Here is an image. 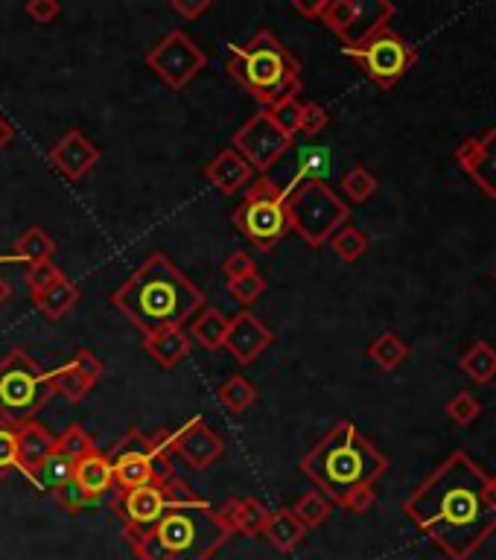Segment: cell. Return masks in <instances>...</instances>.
Instances as JSON below:
<instances>
[{
    "instance_id": "6da1fadb",
    "label": "cell",
    "mask_w": 496,
    "mask_h": 560,
    "mask_svg": "<svg viewBox=\"0 0 496 560\" xmlns=\"http://www.w3.org/2000/svg\"><path fill=\"white\" fill-rule=\"evenodd\" d=\"M403 511L447 558L467 560L496 531V476L459 450L435 467Z\"/></svg>"
},
{
    "instance_id": "d590c367",
    "label": "cell",
    "mask_w": 496,
    "mask_h": 560,
    "mask_svg": "<svg viewBox=\"0 0 496 560\" xmlns=\"http://www.w3.org/2000/svg\"><path fill=\"white\" fill-rule=\"evenodd\" d=\"M330 245H333V251L345 260V263H356L362 254H365V248H368V240H365V234L354 228V225H342L333 237H330Z\"/></svg>"
},
{
    "instance_id": "7bdbcfd3",
    "label": "cell",
    "mask_w": 496,
    "mask_h": 560,
    "mask_svg": "<svg viewBox=\"0 0 496 560\" xmlns=\"http://www.w3.org/2000/svg\"><path fill=\"white\" fill-rule=\"evenodd\" d=\"M222 272L228 275V280L246 278L251 272H257V269H254V257L246 254V251H234V254L222 263Z\"/></svg>"
},
{
    "instance_id": "ac0fdd59",
    "label": "cell",
    "mask_w": 496,
    "mask_h": 560,
    "mask_svg": "<svg viewBox=\"0 0 496 560\" xmlns=\"http://www.w3.org/2000/svg\"><path fill=\"white\" fill-rule=\"evenodd\" d=\"M272 342H275L272 330L254 313H240L237 318H231V324H228L225 348L231 350V356L237 362H243V365L254 362Z\"/></svg>"
},
{
    "instance_id": "f546056e",
    "label": "cell",
    "mask_w": 496,
    "mask_h": 560,
    "mask_svg": "<svg viewBox=\"0 0 496 560\" xmlns=\"http://www.w3.org/2000/svg\"><path fill=\"white\" fill-rule=\"evenodd\" d=\"M228 318L219 313V310H205L193 321L190 327V339H196L205 350H216L225 345V336H228Z\"/></svg>"
},
{
    "instance_id": "e0dca14e",
    "label": "cell",
    "mask_w": 496,
    "mask_h": 560,
    "mask_svg": "<svg viewBox=\"0 0 496 560\" xmlns=\"http://www.w3.org/2000/svg\"><path fill=\"white\" fill-rule=\"evenodd\" d=\"M73 488L79 490V496L88 502H97L103 499L108 490H114V467H111V458L103 450H97V444H91L85 453L76 458V467H73Z\"/></svg>"
},
{
    "instance_id": "30bf717a",
    "label": "cell",
    "mask_w": 496,
    "mask_h": 560,
    "mask_svg": "<svg viewBox=\"0 0 496 560\" xmlns=\"http://www.w3.org/2000/svg\"><path fill=\"white\" fill-rule=\"evenodd\" d=\"M319 18L327 30L342 38V50H354L368 38L389 30L394 6L386 0H324Z\"/></svg>"
},
{
    "instance_id": "f6af8a7d",
    "label": "cell",
    "mask_w": 496,
    "mask_h": 560,
    "mask_svg": "<svg viewBox=\"0 0 496 560\" xmlns=\"http://www.w3.org/2000/svg\"><path fill=\"white\" fill-rule=\"evenodd\" d=\"M73 365L79 368V374L88 380V383L94 385L100 380V374H103V365H100V359L91 353V350H79L76 356H73Z\"/></svg>"
},
{
    "instance_id": "52a82bcc",
    "label": "cell",
    "mask_w": 496,
    "mask_h": 560,
    "mask_svg": "<svg viewBox=\"0 0 496 560\" xmlns=\"http://www.w3.org/2000/svg\"><path fill=\"white\" fill-rule=\"evenodd\" d=\"M231 222L260 251H269L272 245L281 243L289 231V213L281 187L269 175L257 178L254 187H248L246 199L231 213Z\"/></svg>"
},
{
    "instance_id": "836d02e7",
    "label": "cell",
    "mask_w": 496,
    "mask_h": 560,
    "mask_svg": "<svg viewBox=\"0 0 496 560\" xmlns=\"http://www.w3.org/2000/svg\"><path fill=\"white\" fill-rule=\"evenodd\" d=\"M50 385H53V391H59L62 397H68V400H82L85 394H88V388L91 383L79 374V368L68 362V365H62V368H56L53 374H50Z\"/></svg>"
},
{
    "instance_id": "8fae6325",
    "label": "cell",
    "mask_w": 496,
    "mask_h": 560,
    "mask_svg": "<svg viewBox=\"0 0 496 560\" xmlns=\"http://www.w3.org/2000/svg\"><path fill=\"white\" fill-rule=\"evenodd\" d=\"M199 496L181 482H167V485H138V488L117 490V511L126 520V537L143 534L146 528L158 523L170 508L196 502Z\"/></svg>"
},
{
    "instance_id": "9a60e30c",
    "label": "cell",
    "mask_w": 496,
    "mask_h": 560,
    "mask_svg": "<svg viewBox=\"0 0 496 560\" xmlns=\"http://www.w3.org/2000/svg\"><path fill=\"white\" fill-rule=\"evenodd\" d=\"M91 444L94 441L79 426H71L62 438H56L53 450L44 455V461L36 467V488L56 493L59 488L71 485L76 458L85 453Z\"/></svg>"
},
{
    "instance_id": "f35d334b",
    "label": "cell",
    "mask_w": 496,
    "mask_h": 560,
    "mask_svg": "<svg viewBox=\"0 0 496 560\" xmlns=\"http://www.w3.org/2000/svg\"><path fill=\"white\" fill-rule=\"evenodd\" d=\"M444 412H447V418L456 420L459 426H470L473 420L482 415V403L470 391H459V394L450 397V403L444 406Z\"/></svg>"
},
{
    "instance_id": "5bb4252c",
    "label": "cell",
    "mask_w": 496,
    "mask_h": 560,
    "mask_svg": "<svg viewBox=\"0 0 496 560\" xmlns=\"http://www.w3.org/2000/svg\"><path fill=\"white\" fill-rule=\"evenodd\" d=\"M292 138H286L284 132L269 120V114H257L251 117L246 126L234 135V149L246 158V164L257 173H266L286 149Z\"/></svg>"
},
{
    "instance_id": "db71d44e",
    "label": "cell",
    "mask_w": 496,
    "mask_h": 560,
    "mask_svg": "<svg viewBox=\"0 0 496 560\" xmlns=\"http://www.w3.org/2000/svg\"><path fill=\"white\" fill-rule=\"evenodd\" d=\"M494 280H496V272H494Z\"/></svg>"
},
{
    "instance_id": "cb8c5ba5",
    "label": "cell",
    "mask_w": 496,
    "mask_h": 560,
    "mask_svg": "<svg viewBox=\"0 0 496 560\" xmlns=\"http://www.w3.org/2000/svg\"><path fill=\"white\" fill-rule=\"evenodd\" d=\"M143 348L149 350L161 365L173 368L176 362H181L190 353V333L184 327H170L161 333H149L143 339Z\"/></svg>"
},
{
    "instance_id": "ffe728a7",
    "label": "cell",
    "mask_w": 496,
    "mask_h": 560,
    "mask_svg": "<svg viewBox=\"0 0 496 560\" xmlns=\"http://www.w3.org/2000/svg\"><path fill=\"white\" fill-rule=\"evenodd\" d=\"M330 173H333V155H330L327 146H316V143L301 146L298 155H295V170L289 175L286 187H281L284 202L298 187H304V184H310V181H321V184H324V181L330 178Z\"/></svg>"
},
{
    "instance_id": "4dcf8cb0",
    "label": "cell",
    "mask_w": 496,
    "mask_h": 560,
    "mask_svg": "<svg viewBox=\"0 0 496 560\" xmlns=\"http://www.w3.org/2000/svg\"><path fill=\"white\" fill-rule=\"evenodd\" d=\"M368 356H371L383 371H394V368H400V365L409 359V345H406L400 336H394V333H383V336H377V339L368 345Z\"/></svg>"
},
{
    "instance_id": "3957f363",
    "label": "cell",
    "mask_w": 496,
    "mask_h": 560,
    "mask_svg": "<svg viewBox=\"0 0 496 560\" xmlns=\"http://www.w3.org/2000/svg\"><path fill=\"white\" fill-rule=\"evenodd\" d=\"M389 470V458L380 453L351 420L336 423L310 453L301 458V473L336 505L356 488L374 485Z\"/></svg>"
},
{
    "instance_id": "7a4b0ae2",
    "label": "cell",
    "mask_w": 496,
    "mask_h": 560,
    "mask_svg": "<svg viewBox=\"0 0 496 560\" xmlns=\"http://www.w3.org/2000/svg\"><path fill=\"white\" fill-rule=\"evenodd\" d=\"M114 304L138 324L143 333H161L181 327L190 315L205 307L199 286L178 272L164 254H152L141 269L114 292Z\"/></svg>"
},
{
    "instance_id": "ee69618b",
    "label": "cell",
    "mask_w": 496,
    "mask_h": 560,
    "mask_svg": "<svg viewBox=\"0 0 496 560\" xmlns=\"http://www.w3.org/2000/svg\"><path fill=\"white\" fill-rule=\"evenodd\" d=\"M377 502V493H374V488L368 485V488H356V490H351L339 505L345 508V511H351V514H365L371 505Z\"/></svg>"
},
{
    "instance_id": "ba28073f",
    "label": "cell",
    "mask_w": 496,
    "mask_h": 560,
    "mask_svg": "<svg viewBox=\"0 0 496 560\" xmlns=\"http://www.w3.org/2000/svg\"><path fill=\"white\" fill-rule=\"evenodd\" d=\"M111 467H114V490L138 488V485H167L173 482V458H170V441L149 438L143 432H129L114 450H111Z\"/></svg>"
},
{
    "instance_id": "7dc6e473",
    "label": "cell",
    "mask_w": 496,
    "mask_h": 560,
    "mask_svg": "<svg viewBox=\"0 0 496 560\" xmlns=\"http://www.w3.org/2000/svg\"><path fill=\"white\" fill-rule=\"evenodd\" d=\"M476 149H479V138H467L461 143L459 149H456V161L461 164V170H467L470 164H473V158H476Z\"/></svg>"
},
{
    "instance_id": "1f68e13d",
    "label": "cell",
    "mask_w": 496,
    "mask_h": 560,
    "mask_svg": "<svg viewBox=\"0 0 496 560\" xmlns=\"http://www.w3.org/2000/svg\"><path fill=\"white\" fill-rule=\"evenodd\" d=\"M216 397H219V403L231 415H240V412H246L248 406L257 400V388L248 383L246 377H231V380H225V383L219 385Z\"/></svg>"
},
{
    "instance_id": "f5cc1de1",
    "label": "cell",
    "mask_w": 496,
    "mask_h": 560,
    "mask_svg": "<svg viewBox=\"0 0 496 560\" xmlns=\"http://www.w3.org/2000/svg\"><path fill=\"white\" fill-rule=\"evenodd\" d=\"M0 263H18V257H0Z\"/></svg>"
},
{
    "instance_id": "44dd1931",
    "label": "cell",
    "mask_w": 496,
    "mask_h": 560,
    "mask_svg": "<svg viewBox=\"0 0 496 560\" xmlns=\"http://www.w3.org/2000/svg\"><path fill=\"white\" fill-rule=\"evenodd\" d=\"M254 170L246 164V158L237 149H225L213 158L205 167V178L211 181L216 190H222L225 196H234L237 190H243L251 181Z\"/></svg>"
},
{
    "instance_id": "d6a6232c",
    "label": "cell",
    "mask_w": 496,
    "mask_h": 560,
    "mask_svg": "<svg viewBox=\"0 0 496 560\" xmlns=\"http://www.w3.org/2000/svg\"><path fill=\"white\" fill-rule=\"evenodd\" d=\"M289 511L295 514V520L304 525V528H316V525H321L330 517V499L321 490H310Z\"/></svg>"
},
{
    "instance_id": "7c38bea8",
    "label": "cell",
    "mask_w": 496,
    "mask_h": 560,
    "mask_svg": "<svg viewBox=\"0 0 496 560\" xmlns=\"http://www.w3.org/2000/svg\"><path fill=\"white\" fill-rule=\"evenodd\" d=\"M368 79H374L380 88H391L406 70L415 65V50L391 30H383L374 38H368L362 47L345 50Z\"/></svg>"
},
{
    "instance_id": "74e56055",
    "label": "cell",
    "mask_w": 496,
    "mask_h": 560,
    "mask_svg": "<svg viewBox=\"0 0 496 560\" xmlns=\"http://www.w3.org/2000/svg\"><path fill=\"white\" fill-rule=\"evenodd\" d=\"M377 187H380L377 178L368 173L365 167H354V170H348V175L342 178V190L354 202H368L377 193Z\"/></svg>"
},
{
    "instance_id": "277c9868",
    "label": "cell",
    "mask_w": 496,
    "mask_h": 560,
    "mask_svg": "<svg viewBox=\"0 0 496 560\" xmlns=\"http://www.w3.org/2000/svg\"><path fill=\"white\" fill-rule=\"evenodd\" d=\"M231 537L205 499L170 508L152 528L129 537L141 560H211Z\"/></svg>"
},
{
    "instance_id": "4fadbf2b",
    "label": "cell",
    "mask_w": 496,
    "mask_h": 560,
    "mask_svg": "<svg viewBox=\"0 0 496 560\" xmlns=\"http://www.w3.org/2000/svg\"><path fill=\"white\" fill-rule=\"evenodd\" d=\"M205 53L187 38V35L176 30L170 33L149 56H146V65L155 70L170 88H184L199 70L205 68Z\"/></svg>"
},
{
    "instance_id": "8992f818",
    "label": "cell",
    "mask_w": 496,
    "mask_h": 560,
    "mask_svg": "<svg viewBox=\"0 0 496 560\" xmlns=\"http://www.w3.org/2000/svg\"><path fill=\"white\" fill-rule=\"evenodd\" d=\"M53 397L50 374L15 350L0 362V418L3 423H27Z\"/></svg>"
},
{
    "instance_id": "b9f144b4",
    "label": "cell",
    "mask_w": 496,
    "mask_h": 560,
    "mask_svg": "<svg viewBox=\"0 0 496 560\" xmlns=\"http://www.w3.org/2000/svg\"><path fill=\"white\" fill-rule=\"evenodd\" d=\"M327 129V111L316 103H307L304 105V114H301V135H307V138H316L319 132Z\"/></svg>"
},
{
    "instance_id": "5b68a950",
    "label": "cell",
    "mask_w": 496,
    "mask_h": 560,
    "mask_svg": "<svg viewBox=\"0 0 496 560\" xmlns=\"http://www.w3.org/2000/svg\"><path fill=\"white\" fill-rule=\"evenodd\" d=\"M228 70L266 108L292 100L301 91L298 59L269 30H260L248 44H228Z\"/></svg>"
},
{
    "instance_id": "83f0119b",
    "label": "cell",
    "mask_w": 496,
    "mask_h": 560,
    "mask_svg": "<svg viewBox=\"0 0 496 560\" xmlns=\"http://www.w3.org/2000/svg\"><path fill=\"white\" fill-rule=\"evenodd\" d=\"M53 251H56V243H53V237H50L41 225L27 228V231L18 237V243H15V257H18V263H27V266L50 263Z\"/></svg>"
},
{
    "instance_id": "2e32d148",
    "label": "cell",
    "mask_w": 496,
    "mask_h": 560,
    "mask_svg": "<svg viewBox=\"0 0 496 560\" xmlns=\"http://www.w3.org/2000/svg\"><path fill=\"white\" fill-rule=\"evenodd\" d=\"M170 447L176 450L193 470H208L213 461L222 455V441L199 418L184 423L178 432L170 435Z\"/></svg>"
},
{
    "instance_id": "7402d4cb",
    "label": "cell",
    "mask_w": 496,
    "mask_h": 560,
    "mask_svg": "<svg viewBox=\"0 0 496 560\" xmlns=\"http://www.w3.org/2000/svg\"><path fill=\"white\" fill-rule=\"evenodd\" d=\"M18 429V455H21V467L30 485H36V467L44 461V455L53 450L56 438L50 432H44L38 423L27 420V423H15Z\"/></svg>"
},
{
    "instance_id": "c3c4849f",
    "label": "cell",
    "mask_w": 496,
    "mask_h": 560,
    "mask_svg": "<svg viewBox=\"0 0 496 560\" xmlns=\"http://www.w3.org/2000/svg\"><path fill=\"white\" fill-rule=\"evenodd\" d=\"M208 6H211L208 0H199V3H184V0H176V3H173V9L181 12L184 18H196V15H202Z\"/></svg>"
},
{
    "instance_id": "603a6c76",
    "label": "cell",
    "mask_w": 496,
    "mask_h": 560,
    "mask_svg": "<svg viewBox=\"0 0 496 560\" xmlns=\"http://www.w3.org/2000/svg\"><path fill=\"white\" fill-rule=\"evenodd\" d=\"M269 508L257 499H243V502H228L219 517L228 525L231 534H243V537H260L263 528L269 523Z\"/></svg>"
},
{
    "instance_id": "e575fe53",
    "label": "cell",
    "mask_w": 496,
    "mask_h": 560,
    "mask_svg": "<svg viewBox=\"0 0 496 560\" xmlns=\"http://www.w3.org/2000/svg\"><path fill=\"white\" fill-rule=\"evenodd\" d=\"M9 473H21V455H18V429L15 423H0V479H6Z\"/></svg>"
},
{
    "instance_id": "bcb514c9",
    "label": "cell",
    "mask_w": 496,
    "mask_h": 560,
    "mask_svg": "<svg viewBox=\"0 0 496 560\" xmlns=\"http://www.w3.org/2000/svg\"><path fill=\"white\" fill-rule=\"evenodd\" d=\"M59 12H62V6H59L56 0H33V3H27V15H30L36 24H50V21H56Z\"/></svg>"
},
{
    "instance_id": "816d5d0a",
    "label": "cell",
    "mask_w": 496,
    "mask_h": 560,
    "mask_svg": "<svg viewBox=\"0 0 496 560\" xmlns=\"http://www.w3.org/2000/svg\"><path fill=\"white\" fill-rule=\"evenodd\" d=\"M9 295H12V286H9L6 280L0 278V307H3L6 301H9Z\"/></svg>"
},
{
    "instance_id": "4316f807",
    "label": "cell",
    "mask_w": 496,
    "mask_h": 560,
    "mask_svg": "<svg viewBox=\"0 0 496 560\" xmlns=\"http://www.w3.org/2000/svg\"><path fill=\"white\" fill-rule=\"evenodd\" d=\"M33 301H36L38 310L47 315V318H62L68 310L76 307V301H79V289L62 275L53 286H47L44 292L33 295Z\"/></svg>"
},
{
    "instance_id": "8d00e7d4",
    "label": "cell",
    "mask_w": 496,
    "mask_h": 560,
    "mask_svg": "<svg viewBox=\"0 0 496 560\" xmlns=\"http://www.w3.org/2000/svg\"><path fill=\"white\" fill-rule=\"evenodd\" d=\"M266 114H269V120L284 132L286 138H295L298 135V129H301V114H304V105L298 103V97H292V100H284V103L272 105V108H266Z\"/></svg>"
},
{
    "instance_id": "d6986e66",
    "label": "cell",
    "mask_w": 496,
    "mask_h": 560,
    "mask_svg": "<svg viewBox=\"0 0 496 560\" xmlns=\"http://www.w3.org/2000/svg\"><path fill=\"white\" fill-rule=\"evenodd\" d=\"M100 161V149L85 138L82 132H68L65 138L56 143V149L50 152V164L68 178H82L94 164Z\"/></svg>"
},
{
    "instance_id": "9c48e42d",
    "label": "cell",
    "mask_w": 496,
    "mask_h": 560,
    "mask_svg": "<svg viewBox=\"0 0 496 560\" xmlns=\"http://www.w3.org/2000/svg\"><path fill=\"white\" fill-rule=\"evenodd\" d=\"M286 213H289V228L301 234L304 243L321 245L348 222L351 210L327 184L310 181L286 199Z\"/></svg>"
},
{
    "instance_id": "f907efd6",
    "label": "cell",
    "mask_w": 496,
    "mask_h": 560,
    "mask_svg": "<svg viewBox=\"0 0 496 560\" xmlns=\"http://www.w3.org/2000/svg\"><path fill=\"white\" fill-rule=\"evenodd\" d=\"M12 138H15V126L6 117H0V149H6L12 143Z\"/></svg>"
},
{
    "instance_id": "ab89813d",
    "label": "cell",
    "mask_w": 496,
    "mask_h": 560,
    "mask_svg": "<svg viewBox=\"0 0 496 560\" xmlns=\"http://www.w3.org/2000/svg\"><path fill=\"white\" fill-rule=\"evenodd\" d=\"M228 292L240 301V304H251L254 298H260L266 292V280L260 272H251L246 278L228 280Z\"/></svg>"
},
{
    "instance_id": "d4e9b609",
    "label": "cell",
    "mask_w": 496,
    "mask_h": 560,
    "mask_svg": "<svg viewBox=\"0 0 496 560\" xmlns=\"http://www.w3.org/2000/svg\"><path fill=\"white\" fill-rule=\"evenodd\" d=\"M464 173H470V178L479 184V190L488 199H496V129H491L485 138H479L476 158Z\"/></svg>"
},
{
    "instance_id": "60d3db41",
    "label": "cell",
    "mask_w": 496,
    "mask_h": 560,
    "mask_svg": "<svg viewBox=\"0 0 496 560\" xmlns=\"http://www.w3.org/2000/svg\"><path fill=\"white\" fill-rule=\"evenodd\" d=\"M59 278H62V272L53 266V260H50V263H36V266H30V272H27V286H30L33 295H38V292H44L47 286H53Z\"/></svg>"
},
{
    "instance_id": "681fc988",
    "label": "cell",
    "mask_w": 496,
    "mask_h": 560,
    "mask_svg": "<svg viewBox=\"0 0 496 560\" xmlns=\"http://www.w3.org/2000/svg\"><path fill=\"white\" fill-rule=\"evenodd\" d=\"M301 15H310V18H319V12H321V6H324V0H319V3H304V0H295L292 3Z\"/></svg>"
},
{
    "instance_id": "484cf974",
    "label": "cell",
    "mask_w": 496,
    "mask_h": 560,
    "mask_svg": "<svg viewBox=\"0 0 496 560\" xmlns=\"http://www.w3.org/2000/svg\"><path fill=\"white\" fill-rule=\"evenodd\" d=\"M307 528L295 520V514L284 508V511H275L269 514V523L263 528V537L278 549V552H292L301 540H304Z\"/></svg>"
},
{
    "instance_id": "f1b7e54d",
    "label": "cell",
    "mask_w": 496,
    "mask_h": 560,
    "mask_svg": "<svg viewBox=\"0 0 496 560\" xmlns=\"http://www.w3.org/2000/svg\"><path fill=\"white\" fill-rule=\"evenodd\" d=\"M461 371L476 385H488L496 377V348L488 342H476L461 356Z\"/></svg>"
}]
</instances>
